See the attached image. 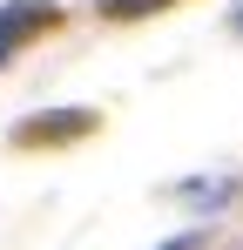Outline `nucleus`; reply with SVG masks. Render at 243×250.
Masks as SVG:
<instances>
[{"label": "nucleus", "mask_w": 243, "mask_h": 250, "mask_svg": "<svg viewBox=\"0 0 243 250\" xmlns=\"http://www.w3.org/2000/svg\"><path fill=\"white\" fill-rule=\"evenodd\" d=\"M95 7H101V14H115V21H122V14H149V7H162V0H95Z\"/></svg>", "instance_id": "3"}, {"label": "nucleus", "mask_w": 243, "mask_h": 250, "mask_svg": "<svg viewBox=\"0 0 243 250\" xmlns=\"http://www.w3.org/2000/svg\"><path fill=\"white\" fill-rule=\"evenodd\" d=\"M81 128H95V115H81V108H68V115H40V122H20V135H34V142H47V135H81Z\"/></svg>", "instance_id": "2"}, {"label": "nucleus", "mask_w": 243, "mask_h": 250, "mask_svg": "<svg viewBox=\"0 0 243 250\" xmlns=\"http://www.w3.org/2000/svg\"><path fill=\"white\" fill-rule=\"evenodd\" d=\"M54 21H61V7H47V0H7L0 7V61L27 41L34 27H54Z\"/></svg>", "instance_id": "1"}, {"label": "nucleus", "mask_w": 243, "mask_h": 250, "mask_svg": "<svg viewBox=\"0 0 243 250\" xmlns=\"http://www.w3.org/2000/svg\"><path fill=\"white\" fill-rule=\"evenodd\" d=\"M162 250H196V237H169V244H162Z\"/></svg>", "instance_id": "4"}, {"label": "nucleus", "mask_w": 243, "mask_h": 250, "mask_svg": "<svg viewBox=\"0 0 243 250\" xmlns=\"http://www.w3.org/2000/svg\"><path fill=\"white\" fill-rule=\"evenodd\" d=\"M237 27H243V7H237Z\"/></svg>", "instance_id": "5"}]
</instances>
